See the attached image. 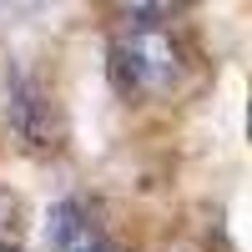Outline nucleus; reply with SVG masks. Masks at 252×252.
I'll return each mask as SVG.
<instances>
[{"mask_svg":"<svg viewBox=\"0 0 252 252\" xmlns=\"http://www.w3.org/2000/svg\"><path fill=\"white\" fill-rule=\"evenodd\" d=\"M111 81H116V91L136 96V101L166 96L182 81V46L161 26L136 20L111 40Z\"/></svg>","mask_w":252,"mask_h":252,"instance_id":"obj_1","label":"nucleus"},{"mask_svg":"<svg viewBox=\"0 0 252 252\" xmlns=\"http://www.w3.org/2000/svg\"><path fill=\"white\" fill-rule=\"evenodd\" d=\"M51 252H111V242L81 202H61L51 207Z\"/></svg>","mask_w":252,"mask_h":252,"instance_id":"obj_2","label":"nucleus"},{"mask_svg":"<svg viewBox=\"0 0 252 252\" xmlns=\"http://www.w3.org/2000/svg\"><path fill=\"white\" fill-rule=\"evenodd\" d=\"M0 252H20V247H0Z\"/></svg>","mask_w":252,"mask_h":252,"instance_id":"obj_3","label":"nucleus"},{"mask_svg":"<svg viewBox=\"0 0 252 252\" xmlns=\"http://www.w3.org/2000/svg\"><path fill=\"white\" fill-rule=\"evenodd\" d=\"M111 252H116V247H111Z\"/></svg>","mask_w":252,"mask_h":252,"instance_id":"obj_4","label":"nucleus"}]
</instances>
